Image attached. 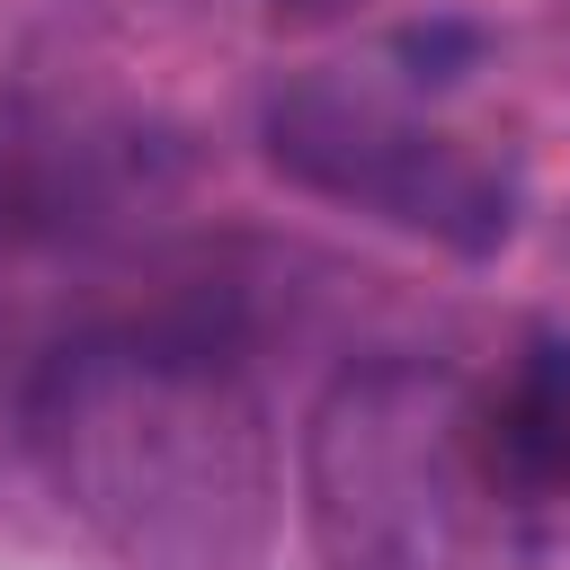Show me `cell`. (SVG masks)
I'll return each mask as SVG.
<instances>
[{
  "label": "cell",
  "mask_w": 570,
  "mask_h": 570,
  "mask_svg": "<svg viewBox=\"0 0 570 570\" xmlns=\"http://www.w3.org/2000/svg\"><path fill=\"white\" fill-rule=\"evenodd\" d=\"M45 490L125 570H258L276 525V428L205 321L62 338L18 401Z\"/></svg>",
  "instance_id": "1"
},
{
  "label": "cell",
  "mask_w": 570,
  "mask_h": 570,
  "mask_svg": "<svg viewBox=\"0 0 570 570\" xmlns=\"http://www.w3.org/2000/svg\"><path fill=\"white\" fill-rule=\"evenodd\" d=\"M534 517L454 365L365 356L312 401L303 525L330 570H534Z\"/></svg>",
  "instance_id": "2"
},
{
  "label": "cell",
  "mask_w": 570,
  "mask_h": 570,
  "mask_svg": "<svg viewBox=\"0 0 570 570\" xmlns=\"http://www.w3.org/2000/svg\"><path fill=\"white\" fill-rule=\"evenodd\" d=\"M267 160L312 187L338 196L356 214H383L401 232H428L463 258L499 249L517 223V187L499 160H481L472 142L436 134L428 116H410L392 89L356 80V71H303L267 98Z\"/></svg>",
  "instance_id": "3"
},
{
  "label": "cell",
  "mask_w": 570,
  "mask_h": 570,
  "mask_svg": "<svg viewBox=\"0 0 570 570\" xmlns=\"http://www.w3.org/2000/svg\"><path fill=\"white\" fill-rule=\"evenodd\" d=\"M481 436H490V454L525 508L570 499V338L561 330L525 338L508 383L481 392Z\"/></svg>",
  "instance_id": "4"
},
{
  "label": "cell",
  "mask_w": 570,
  "mask_h": 570,
  "mask_svg": "<svg viewBox=\"0 0 570 570\" xmlns=\"http://www.w3.org/2000/svg\"><path fill=\"white\" fill-rule=\"evenodd\" d=\"M347 0H267V18H285V27H312V18H338Z\"/></svg>",
  "instance_id": "5"
}]
</instances>
